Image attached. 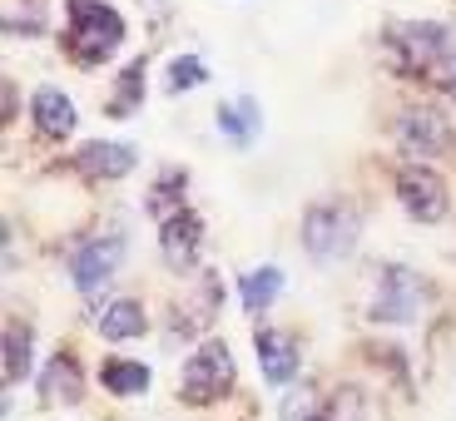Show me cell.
<instances>
[{
    "label": "cell",
    "instance_id": "obj_1",
    "mask_svg": "<svg viewBox=\"0 0 456 421\" xmlns=\"http://www.w3.org/2000/svg\"><path fill=\"white\" fill-rule=\"evenodd\" d=\"M125 40V20L104 0H69V50L85 65H104Z\"/></svg>",
    "mask_w": 456,
    "mask_h": 421
},
{
    "label": "cell",
    "instance_id": "obj_2",
    "mask_svg": "<svg viewBox=\"0 0 456 421\" xmlns=\"http://www.w3.org/2000/svg\"><path fill=\"white\" fill-rule=\"evenodd\" d=\"M357 243V214L347 204H318L303 218V248L318 263H342Z\"/></svg>",
    "mask_w": 456,
    "mask_h": 421
},
{
    "label": "cell",
    "instance_id": "obj_3",
    "mask_svg": "<svg viewBox=\"0 0 456 421\" xmlns=\"http://www.w3.org/2000/svg\"><path fill=\"white\" fill-rule=\"evenodd\" d=\"M427 297H432V287H427L422 273H411V268H387L382 283H377V293H372L367 318L372 322H417L422 308H427Z\"/></svg>",
    "mask_w": 456,
    "mask_h": 421
},
{
    "label": "cell",
    "instance_id": "obj_4",
    "mask_svg": "<svg viewBox=\"0 0 456 421\" xmlns=\"http://www.w3.org/2000/svg\"><path fill=\"white\" fill-rule=\"evenodd\" d=\"M397 198L417 223H442L446 218V179L422 164H411V169L397 174Z\"/></svg>",
    "mask_w": 456,
    "mask_h": 421
},
{
    "label": "cell",
    "instance_id": "obj_5",
    "mask_svg": "<svg viewBox=\"0 0 456 421\" xmlns=\"http://www.w3.org/2000/svg\"><path fill=\"white\" fill-rule=\"evenodd\" d=\"M233 352H228L224 342H199L194 357L183 362V387L199 392V397H224L233 387Z\"/></svg>",
    "mask_w": 456,
    "mask_h": 421
},
{
    "label": "cell",
    "instance_id": "obj_6",
    "mask_svg": "<svg viewBox=\"0 0 456 421\" xmlns=\"http://www.w3.org/2000/svg\"><path fill=\"white\" fill-rule=\"evenodd\" d=\"M392 40H397L402 60H407L411 69H427V75H436V69L456 55L446 25H397V30H392Z\"/></svg>",
    "mask_w": 456,
    "mask_h": 421
},
{
    "label": "cell",
    "instance_id": "obj_7",
    "mask_svg": "<svg viewBox=\"0 0 456 421\" xmlns=\"http://www.w3.org/2000/svg\"><path fill=\"white\" fill-rule=\"evenodd\" d=\"M397 139H402L407 154L427 159V154H442V149L452 144V125H446L436 109H407L397 119Z\"/></svg>",
    "mask_w": 456,
    "mask_h": 421
},
{
    "label": "cell",
    "instance_id": "obj_8",
    "mask_svg": "<svg viewBox=\"0 0 456 421\" xmlns=\"http://www.w3.org/2000/svg\"><path fill=\"white\" fill-rule=\"evenodd\" d=\"M119 263H125V239H90L80 253H75L69 278H75V287H80V293H94L104 278H114V268H119Z\"/></svg>",
    "mask_w": 456,
    "mask_h": 421
},
{
    "label": "cell",
    "instance_id": "obj_9",
    "mask_svg": "<svg viewBox=\"0 0 456 421\" xmlns=\"http://www.w3.org/2000/svg\"><path fill=\"white\" fill-rule=\"evenodd\" d=\"M199 243H204V223H199V214H174V218H164V228H159V248H164V258H169V268L174 273H189L199 263Z\"/></svg>",
    "mask_w": 456,
    "mask_h": 421
},
{
    "label": "cell",
    "instance_id": "obj_10",
    "mask_svg": "<svg viewBox=\"0 0 456 421\" xmlns=\"http://www.w3.org/2000/svg\"><path fill=\"white\" fill-rule=\"evenodd\" d=\"M134 144H104V139H94V144L80 149V174H90V179H125L129 169H134Z\"/></svg>",
    "mask_w": 456,
    "mask_h": 421
},
{
    "label": "cell",
    "instance_id": "obj_11",
    "mask_svg": "<svg viewBox=\"0 0 456 421\" xmlns=\"http://www.w3.org/2000/svg\"><path fill=\"white\" fill-rule=\"evenodd\" d=\"M30 114H35V129H40L45 139H65L69 129H75V104H69V94H65V90H55V85L35 90Z\"/></svg>",
    "mask_w": 456,
    "mask_h": 421
},
{
    "label": "cell",
    "instance_id": "obj_12",
    "mask_svg": "<svg viewBox=\"0 0 456 421\" xmlns=\"http://www.w3.org/2000/svg\"><path fill=\"white\" fill-rule=\"evenodd\" d=\"M258 367L273 387H288L297 376V347L283 337V332H258Z\"/></svg>",
    "mask_w": 456,
    "mask_h": 421
},
{
    "label": "cell",
    "instance_id": "obj_13",
    "mask_svg": "<svg viewBox=\"0 0 456 421\" xmlns=\"http://www.w3.org/2000/svg\"><path fill=\"white\" fill-rule=\"evenodd\" d=\"M218 129H224V134L233 139L239 149H248L253 139H258V129H263L258 100H253V94H239L233 104H224V109H218Z\"/></svg>",
    "mask_w": 456,
    "mask_h": 421
},
{
    "label": "cell",
    "instance_id": "obj_14",
    "mask_svg": "<svg viewBox=\"0 0 456 421\" xmlns=\"http://www.w3.org/2000/svg\"><path fill=\"white\" fill-rule=\"evenodd\" d=\"M239 293H243V312H268V303H273L278 293H283V273L278 268H253V273L239 278Z\"/></svg>",
    "mask_w": 456,
    "mask_h": 421
},
{
    "label": "cell",
    "instance_id": "obj_15",
    "mask_svg": "<svg viewBox=\"0 0 456 421\" xmlns=\"http://www.w3.org/2000/svg\"><path fill=\"white\" fill-rule=\"evenodd\" d=\"M144 308L139 303H129V297H119V303H110V308L100 312V332L110 342H125V337H144Z\"/></svg>",
    "mask_w": 456,
    "mask_h": 421
},
{
    "label": "cell",
    "instance_id": "obj_16",
    "mask_svg": "<svg viewBox=\"0 0 456 421\" xmlns=\"http://www.w3.org/2000/svg\"><path fill=\"white\" fill-rule=\"evenodd\" d=\"M40 387H45V401H55V407L80 401V367L69 362V357H55V362H45V372H40Z\"/></svg>",
    "mask_w": 456,
    "mask_h": 421
},
{
    "label": "cell",
    "instance_id": "obj_17",
    "mask_svg": "<svg viewBox=\"0 0 456 421\" xmlns=\"http://www.w3.org/2000/svg\"><path fill=\"white\" fill-rule=\"evenodd\" d=\"M25 372H30V328L11 322L5 328V382H25Z\"/></svg>",
    "mask_w": 456,
    "mask_h": 421
},
{
    "label": "cell",
    "instance_id": "obj_18",
    "mask_svg": "<svg viewBox=\"0 0 456 421\" xmlns=\"http://www.w3.org/2000/svg\"><path fill=\"white\" fill-rule=\"evenodd\" d=\"M104 387L119 397H139L149 387V367L144 362H104Z\"/></svg>",
    "mask_w": 456,
    "mask_h": 421
},
{
    "label": "cell",
    "instance_id": "obj_19",
    "mask_svg": "<svg viewBox=\"0 0 456 421\" xmlns=\"http://www.w3.org/2000/svg\"><path fill=\"white\" fill-rule=\"evenodd\" d=\"M183 174H169V179L149 194V214H159V218H174V214H183Z\"/></svg>",
    "mask_w": 456,
    "mask_h": 421
},
{
    "label": "cell",
    "instance_id": "obj_20",
    "mask_svg": "<svg viewBox=\"0 0 456 421\" xmlns=\"http://www.w3.org/2000/svg\"><path fill=\"white\" fill-rule=\"evenodd\" d=\"M208 80V69H204V60L199 55H179L169 65V90L179 94V90H189V85H204Z\"/></svg>",
    "mask_w": 456,
    "mask_h": 421
},
{
    "label": "cell",
    "instance_id": "obj_21",
    "mask_svg": "<svg viewBox=\"0 0 456 421\" xmlns=\"http://www.w3.org/2000/svg\"><path fill=\"white\" fill-rule=\"evenodd\" d=\"M139 69H144V65H129L125 69V85H119V94H114V114H134L139 109V80H144Z\"/></svg>",
    "mask_w": 456,
    "mask_h": 421
},
{
    "label": "cell",
    "instance_id": "obj_22",
    "mask_svg": "<svg viewBox=\"0 0 456 421\" xmlns=\"http://www.w3.org/2000/svg\"><path fill=\"white\" fill-rule=\"evenodd\" d=\"M308 407H313V397H308V392H297V397L283 407V421H303V411H308Z\"/></svg>",
    "mask_w": 456,
    "mask_h": 421
},
{
    "label": "cell",
    "instance_id": "obj_23",
    "mask_svg": "<svg viewBox=\"0 0 456 421\" xmlns=\"http://www.w3.org/2000/svg\"><path fill=\"white\" fill-rule=\"evenodd\" d=\"M436 80H442V85H446V90H452V94H456V55H452V60H446V65H442V69H436Z\"/></svg>",
    "mask_w": 456,
    "mask_h": 421
}]
</instances>
